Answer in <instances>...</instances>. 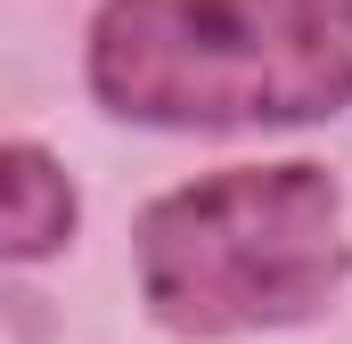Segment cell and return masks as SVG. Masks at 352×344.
Listing matches in <instances>:
<instances>
[{
  "label": "cell",
  "instance_id": "cell-1",
  "mask_svg": "<svg viewBox=\"0 0 352 344\" xmlns=\"http://www.w3.org/2000/svg\"><path fill=\"white\" fill-rule=\"evenodd\" d=\"M90 90L156 131L320 123L352 107V0H107Z\"/></svg>",
  "mask_w": 352,
  "mask_h": 344
},
{
  "label": "cell",
  "instance_id": "cell-3",
  "mask_svg": "<svg viewBox=\"0 0 352 344\" xmlns=\"http://www.w3.org/2000/svg\"><path fill=\"white\" fill-rule=\"evenodd\" d=\"M82 222V197L50 148L0 140V262H41L58 255Z\"/></svg>",
  "mask_w": 352,
  "mask_h": 344
},
{
  "label": "cell",
  "instance_id": "cell-2",
  "mask_svg": "<svg viewBox=\"0 0 352 344\" xmlns=\"http://www.w3.org/2000/svg\"><path fill=\"white\" fill-rule=\"evenodd\" d=\"M140 303L173 336H263L320 320L352 279L328 164H230L140 213Z\"/></svg>",
  "mask_w": 352,
  "mask_h": 344
}]
</instances>
